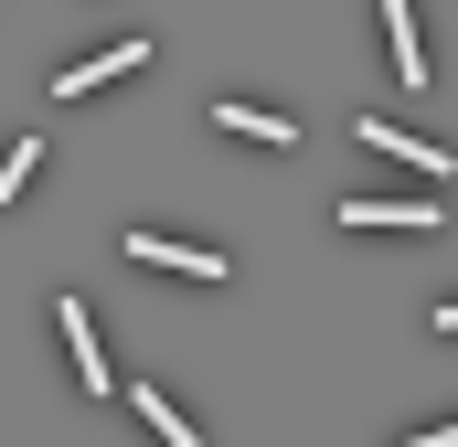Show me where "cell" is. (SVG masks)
<instances>
[{
	"mask_svg": "<svg viewBox=\"0 0 458 447\" xmlns=\"http://www.w3.org/2000/svg\"><path fill=\"white\" fill-rule=\"evenodd\" d=\"M128 256H139V266H171V277H203V288H225V277H234L214 245H171V234H149V224L128 234Z\"/></svg>",
	"mask_w": 458,
	"mask_h": 447,
	"instance_id": "cell-1",
	"label": "cell"
},
{
	"mask_svg": "<svg viewBox=\"0 0 458 447\" xmlns=\"http://www.w3.org/2000/svg\"><path fill=\"white\" fill-rule=\"evenodd\" d=\"M331 224H362V234H437V203H352L342 192Z\"/></svg>",
	"mask_w": 458,
	"mask_h": 447,
	"instance_id": "cell-2",
	"label": "cell"
},
{
	"mask_svg": "<svg viewBox=\"0 0 458 447\" xmlns=\"http://www.w3.org/2000/svg\"><path fill=\"white\" fill-rule=\"evenodd\" d=\"M139 64H149V43H107V54L64 64V75H54V97H86V86H117V75H139Z\"/></svg>",
	"mask_w": 458,
	"mask_h": 447,
	"instance_id": "cell-3",
	"label": "cell"
},
{
	"mask_svg": "<svg viewBox=\"0 0 458 447\" xmlns=\"http://www.w3.org/2000/svg\"><path fill=\"white\" fill-rule=\"evenodd\" d=\"M54 320H64V351H75L86 394H107V351H97V320H86V299H54Z\"/></svg>",
	"mask_w": 458,
	"mask_h": 447,
	"instance_id": "cell-4",
	"label": "cell"
},
{
	"mask_svg": "<svg viewBox=\"0 0 458 447\" xmlns=\"http://www.w3.org/2000/svg\"><path fill=\"white\" fill-rule=\"evenodd\" d=\"M128 405H139V426H149V437H160V447H203V426H192V416H182V405H171L160 384H139Z\"/></svg>",
	"mask_w": 458,
	"mask_h": 447,
	"instance_id": "cell-5",
	"label": "cell"
},
{
	"mask_svg": "<svg viewBox=\"0 0 458 447\" xmlns=\"http://www.w3.org/2000/svg\"><path fill=\"white\" fill-rule=\"evenodd\" d=\"M214 128H225V139H256V149H288V139H299V128H288V117H267V107H245V97H225V107H214Z\"/></svg>",
	"mask_w": 458,
	"mask_h": 447,
	"instance_id": "cell-6",
	"label": "cell"
},
{
	"mask_svg": "<svg viewBox=\"0 0 458 447\" xmlns=\"http://www.w3.org/2000/svg\"><path fill=\"white\" fill-rule=\"evenodd\" d=\"M362 139H373L384 160H405V171H427V181L448 171V149H437V139H405V128H384V117H362Z\"/></svg>",
	"mask_w": 458,
	"mask_h": 447,
	"instance_id": "cell-7",
	"label": "cell"
},
{
	"mask_svg": "<svg viewBox=\"0 0 458 447\" xmlns=\"http://www.w3.org/2000/svg\"><path fill=\"white\" fill-rule=\"evenodd\" d=\"M384 43H394V75L427 86V43H416V11H405V0H384Z\"/></svg>",
	"mask_w": 458,
	"mask_h": 447,
	"instance_id": "cell-8",
	"label": "cell"
},
{
	"mask_svg": "<svg viewBox=\"0 0 458 447\" xmlns=\"http://www.w3.org/2000/svg\"><path fill=\"white\" fill-rule=\"evenodd\" d=\"M32 171H43V139H11V149H0V203H21Z\"/></svg>",
	"mask_w": 458,
	"mask_h": 447,
	"instance_id": "cell-9",
	"label": "cell"
},
{
	"mask_svg": "<svg viewBox=\"0 0 458 447\" xmlns=\"http://www.w3.org/2000/svg\"><path fill=\"white\" fill-rule=\"evenodd\" d=\"M405 447H458V426H427V437H405Z\"/></svg>",
	"mask_w": 458,
	"mask_h": 447,
	"instance_id": "cell-10",
	"label": "cell"
},
{
	"mask_svg": "<svg viewBox=\"0 0 458 447\" xmlns=\"http://www.w3.org/2000/svg\"><path fill=\"white\" fill-rule=\"evenodd\" d=\"M427 320H437V331H458V299H448V309H427Z\"/></svg>",
	"mask_w": 458,
	"mask_h": 447,
	"instance_id": "cell-11",
	"label": "cell"
}]
</instances>
